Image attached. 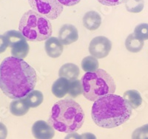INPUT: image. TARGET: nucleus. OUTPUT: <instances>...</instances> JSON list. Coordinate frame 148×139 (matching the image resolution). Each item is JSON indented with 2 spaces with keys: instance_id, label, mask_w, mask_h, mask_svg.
I'll use <instances>...</instances> for the list:
<instances>
[{
  "instance_id": "1",
  "label": "nucleus",
  "mask_w": 148,
  "mask_h": 139,
  "mask_svg": "<svg viewBox=\"0 0 148 139\" xmlns=\"http://www.w3.org/2000/svg\"><path fill=\"white\" fill-rule=\"evenodd\" d=\"M36 81V71L23 59L8 57L0 64V89L10 98H24L34 90Z\"/></svg>"
},
{
  "instance_id": "2",
  "label": "nucleus",
  "mask_w": 148,
  "mask_h": 139,
  "mask_svg": "<svg viewBox=\"0 0 148 139\" xmlns=\"http://www.w3.org/2000/svg\"><path fill=\"white\" fill-rule=\"evenodd\" d=\"M132 115V108L117 95L110 94L94 101L91 116L97 126L106 129L117 127L125 124Z\"/></svg>"
},
{
  "instance_id": "3",
  "label": "nucleus",
  "mask_w": 148,
  "mask_h": 139,
  "mask_svg": "<svg viewBox=\"0 0 148 139\" xmlns=\"http://www.w3.org/2000/svg\"><path fill=\"white\" fill-rule=\"evenodd\" d=\"M84 121V113L81 106L73 99H64L56 102L48 119L54 129L61 132H76Z\"/></svg>"
},
{
  "instance_id": "4",
  "label": "nucleus",
  "mask_w": 148,
  "mask_h": 139,
  "mask_svg": "<svg viewBox=\"0 0 148 139\" xmlns=\"http://www.w3.org/2000/svg\"><path fill=\"white\" fill-rule=\"evenodd\" d=\"M83 95L90 101H96L101 97L116 92V83L113 77L104 69L84 74L81 80Z\"/></svg>"
},
{
  "instance_id": "5",
  "label": "nucleus",
  "mask_w": 148,
  "mask_h": 139,
  "mask_svg": "<svg viewBox=\"0 0 148 139\" xmlns=\"http://www.w3.org/2000/svg\"><path fill=\"white\" fill-rule=\"evenodd\" d=\"M19 31L30 42L47 40L52 35L53 28L47 18L34 10L24 14L18 26Z\"/></svg>"
},
{
  "instance_id": "6",
  "label": "nucleus",
  "mask_w": 148,
  "mask_h": 139,
  "mask_svg": "<svg viewBox=\"0 0 148 139\" xmlns=\"http://www.w3.org/2000/svg\"><path fill=\"white\" fill-rule=\"evenodd\" d=\"M30 7L48 19H57L63 11V5L58 0H28Z\"/></svg>"
},
{
  "instance_id": "7",
  "label": "nucleus",
  "mask_w": 148,
  "mask_h": 139,
  "mask_svg": "<svg viewBox=\"0 0 148 139\" xmlns=\"http://www.w3.org/2000/svg\"><path fill=\"white\" fill-rule=\"evenodd\" d=\"M112 48V43L106 37L99 36L90 41L89 45V52L91 56L96 59L106 57Z\"/></svg>"
},
{
  "instance_id": "8",
  "label": "nucleus",
  "mask_w": 148,
  "mask_h": 139,
  "mask_svg": "<svg viewBox=\"0 0 148 139\" xmlns=\"http://www.w3.org/2000/svg\"><path fill=\"white\" fill-rule=\"evenodd\" d=\"M32 134L36 139H52L55 130L51 124L45 120H37L32 126Z\"/></svg>"
},
{
  "instance_id": "9",
  "label": "nucleus",
  "mask_w": 148,
  "mask_h": 139,
  "mask_svg": "<svg viewBox=\"0 0 148 139\" xmlns=\"http://www.w3.org/2000/svg\"><path fill=\"white\" fill-rule=\"evenodd\" d=\"M59 39L63 45H70L79 39V32L76 27L71 24H64L59 31Z\"/></svg>"
},
{
  "instance_id": "10",
  "label": "nucleus",
  "mask_w": 148,
  "mask_h": 139,
  "mask_svg": "<svg viewBox=\"0 0 148 139\" xmlns=\"http://www.w3.org/2000/svg\"><path fill=\"white\" fill-rule=\"evenodd\" d=\"M45 49L50 57L57 58L62 54L64 46L60 42L59 38L51 37L46 40L45 44Z\"/></svg>"
},
{
  "instance_id": "11",
  "label": "nucleus",
  "mask_w": 148,
  "mask_h": 139,
  "mask_svg": "<svg viewBox=\"0 0 148 139\" xmlns=\"http://www.w3.org/2000/svg\"><path fill=\"white\" fill-rule=\"evenodd\" d=\"M83 25L90 31H95L100 27L101 17L98 12L94 10L87 12L83 17Z\"/></svg>"
},
{
  "instance_id": "12",
  "label": "nucleus",
  "mask_w": 148,
  "mask_h": 139,
  "mask_svg": "<svg viewBox=\"0 0 148 139\" xmlns=\"http://www.w3.org/2000/svg\"><path fill=\"white\" fill-rule=\"evenodd\" d=\"M71 82L64 77H59L52 86V93L59 98H62L68 94L71 86Z\"/></svg>"
},
{
  "instance_id": "13",
  "label": "nucleus",
  "mask_w": 148,
  "mask_h": 139,
  "mask_svg": "<svg viewBox=\"0 0 148 139\" xmlns=\"http://www.w3.org/2000/svg\"><path fill=\"white\" fill-rule=\"evenodd\" d=\"M80 71L79 66L74 63H65L61 66L59 71V77H64L70 81L77 80Z\"/></svg>"
},
{
  "instance_id": "14",
  "label": "nucleus",
  "mask_w": 148,
  "mask_h": 139,
  "mask_svg": "<svg viewBox=\"0 0 148 139\" xmlns=\"http://www.w3.org/2000/svg\"><path fill=\"white\" fill-rule=\"evenodd\" d=\"M30 106L25 98L14 100L10 104V111L15 116H23L28 112Z\"/></svg>"
},
{
  "instance_id": "15",
  "label": "nucleus",
  "mask_w": 148,
  "mask_h": 139,
  "mask_svg": "<svg viewBox=\"0 0 148 139\" xmlns=\"http://www.w3.org/2000/svg\"><path fill=\"white\" fill-rule=\"evenodd\" d=\"M122 98L129 104L132 109L138 108L142 104V98L137 90H127L124 93Z\"/></svg>"
},
{
  "instance_id": "16",
  "label": "nucleus",
  "mask_w": 148,
  "mask_h": 139,
  "mask_svg": "<svg viewBox=\"0 0 148 139\" xmlns=\"http://www.w3.org/2000/svg\"><path fill=\"white\" fill-rule=\"evenodd\" d=\"M3 36L6 39L8 46L11 48L22 42L27 41L26 38L22 35L20 31H15V30H10V31H7L4 34Z\"/></svg>"
},
{
  "instance_id": "17",
  "label": "nucleus",
  "mask_w": 148,
  "mask_h": 139,
  "mask_svg": "<svg viewBox=\"0 0 148 139\" xmlns=\"http://www.w3.org/2000/svg\"><path fill=\"white\" fill-rule=\"evenodd\" d=\"M144 46V41L137 38L134 34H130L125 40V47L130 52H139Z\"/></svg>"
},
{
  "instance_id": "18",
  "label": "nucleus",
  "mask_w": 148,
  "mask_h": 139,
  "mask_svg": "<svg viewBox=\"0 0 148 139\" xmlns=\"http://www.w3.org/2000/svg\"><path fill=\"white\" fill-rule=\"evenodd\" d=\"M24 98L25 99L30 108H36L42 104L44 100V96L42 92L39 90H33Z\"/></svg>"
},
{
  "instance_id": "19",
  "label": "nucleus",
  "mask_w": 148,
  "mask_h": 139,
  "mask_svg": "<svg viewBox=\"0 0 148 139\" xmlns=\"http://www.w3.org/2000/svg\"><path fill=\"white\" fill-rule=\"evenodd\" d=\"M29 51H30L29 45L27 44V41H25V42H22V43L16 45L14 48H12V57L18 58V59H23L24 58H25L27 56Z\"/></svg>"
},
{
  "instance_id": "20",
  "label": "nucleus",
  "mask_w": 148,
  "mask_h": 139,
  "mask_svg": "<svg viewBox=\"0 0 148 139\" xmlns=\"http://www.w3.org/2000/svg\"><path fill=\"white\" fill-rule=\"evenodd\" d=\"M99 61L96 57L92 56H88L84 57L82 61V68L86 73L95 72L99 69Z\"/></svg>"
},
{
  "instance_id": "21",
  "label": "nucleus",
  "mask_w": 148,
  "mask_h": 139,
  "mask_svg": "<svg viewBox=\"0 0 148 139\" xmlns=\"http://www.w3.org/2000/svg\"><path fill=\"white\" fill-rule=\"evenodd\" d=\"M145 7L144 0H128L125 3L127 10L130 13H139Z\"/></svg>"
},
{
  "instance_id": "22",
  "label": "nucleus",
  "mask_w": 148,
  "mask_h": 139,
  "mask_svg": "<svg viewBox=\"0 0 148 139\" xmlns=\"http://www.w3.org/2000/svg\"><path fill=\"white\" fill-rule=\"evenodd\" d=\"M134 35L143 41L148 39V24L141 23L135 28Z\"/></svg>"
},
{
  "instance_id": "23",
  "label": "nucleus",
  "mask_w": 148,
  "mask_h": 139,
  "mask_svg": "<svg viewBox=\"0 0 148 139\" xmlns=\"http://www.w3.org/2000/svg\"><path fill=\"white\" fill-rule=\"evenodd\" d=\"M68 94L73 98H76L79 95L83 94V86L81 80H76L71 82V86Z\"/></svg>"
},
{
  "instance_id": "24",
  "label": "nucleus",
  "mask_w": 148,
  "mask_h": 139,
  "mask_svg": "<svg viewBox=\"0 0 148 139\" xmlns=\"http://www.w3.org/2000/svg\"><path fill=\"white\" fill-rule=\"evenodd\" d=\"M131 138L132 139H148V124L135 129Z\"/></svg>"
},
{
  "instance_id": "25",
  "label": "nucleus",
  "mask_w": 148,
  "mask_h": 139,
  "mask_svg": "<svg viewBox=\"0 0 148 139\" xmlns=\"http://www.w3.org/2000/svg\"><path fill=\"white\" fill-rule=\"evenodd\" d=\"M128 0H98L101 5L106 6H116L121 4H125Z\"/></svg>"
},
{
  "instance_id": "26",
  "label": "nucleus",
  "mask_w": 148,
  "mask_h": 139,
  "mask_svg": "<svg viewBox=\"0 0 148 139\" xmlns=\"http://www.w3.org/2000/svg\"><path fill=\"white\" fill-rule=\"evenodd\" d=\"M8 47L6 39L3 35H0V54L5 52V50Z\"/></svg>"
},
{
  "instance_id": "27",
  "label": "nucleus",
  "mask_w": 148,
  "mask_h": 139,
  "mask_svg": "<svg viewBox=\"0 0 148 139\" xmlns=\"http://www.w3.org/2000/svg\"><path fill=\"white\" fill-rule=\"evenodd\" d=\"M63 6H73L80 2L81 0H58Z\"/></svg>"
},
{
  "instance_id": "28",
  "label": "nucleus",
  "mask_w": 148,
  "mask_h": 139,
  "mask_svg": "<svg viewBox=\"0 0 148 139\" xmlns=\"http://www.w3.org/2000/svg\"><path fill=\"white\" fill-rule=\"evenodd\" d=\"M8 136V129L3 123L0 122V139H6Z\"/></svg>"
},
{
  "instance_id": "29",
  "label": "nucleus",
  "mask_w": 148,
  "mask_h": 139,
  "mask_svg": "<svg viewBox=\"0 0 148 139\" xmlns=\"http://www.w3.org/2000/svg\"><path fill=\"white\" fill-rule=\"evenodd\" d=\"M64 139H82V137L77 132H71V133H68L65 136Z\"/></svg>"
},
{
  "instance_id": "30",
  "label": "nucleus",
  "mask_w": 148,
  "mask_h": 139,
  "mask_svg": "<svg viewBox=\"0 0 148 139\" xmlns=\"http://www.w3.org/2000/svg\"><path fill=\"white\" fill-rule=\"evenodd\" d=\"M82 139H96V136L90 132H86L81 135Z\"/></svg>"
}]
</instances>
